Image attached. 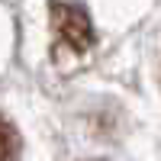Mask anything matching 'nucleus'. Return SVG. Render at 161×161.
<instances>
[{
  "mask_svg": "<svg viewBox=\"0 0 161 161\" xmlns=\"http://www.w3.org/2000/svg\"><path fill=\"white\" fill-rule=\"evenodd\" d=\"M52 36H55V52H71V55H84L93 45V26L87 16V7L80 3H64V0H52Z\"/></svg>",
  "mask_w": 161,
  "mask_h": 161,
  "instance_id": "1",
  "label": "nucleus"
},
{
  "mask_svg": "<svg viewBox=\"0 0 161 161\" xmlns=\"http://www.w3.org/2000/svg\"><path fill=\"white\" fill-rule=\"evenodd\" d=\"M19 158V132L13 129L10 119L0 116V161H16Z\"/></svg>",
  "mask_w": 161,
  "mask_h": 161,
  "instance_id": "2",
  "label": "nucleus"
}]
</instances>
